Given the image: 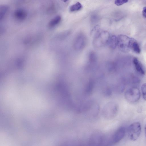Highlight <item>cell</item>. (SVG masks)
Returning a JSON list of instances; mask_svg holds the SVG:
<instances>
[{"label": "cell", "mask_w": 146, "mask_h": 146, "mask_svg": "<svg viewBox=\"0 0 146 146\" xmlns=\"http://www.w3.org/2000/svg\"><path fill=\"white\" fill-rule=\"evenodd\" d=\"M107 44L111 49H115L117 46V37L115 35L110 36Z\"/></svg>", "instance_id": "cell-10"}, {"label": "cell", "mask_w": 146, "mask_h": 146, "mask_svg": "<svg viewBox=\"0 0 146 146\" xmlns=\"http://www.w3.org/2000/svg\"><path fill=\"white\" fill-rule=\"evenodd\" d=\"M133 62L137 71L141 75H144L145 71L142 64L138 59L136 58H134Z\"/></svg>", "instance_id": "cell-8"}, {"label": "cell", "mask_w": 146, "mask_h": 146, "mask_svg": "<svg viewBox=\"0 0 146 146\" xmlns=\"http://www.w3.org/2000/svg\"><path fill=\"white\" fill-rule=\"evenodd\" d=\"M145 136L146 138V124L145 125Z\"/></svg>", "instance_id": "cell-19"}, {"label": "cell", "mask_w": 146, "mask_h": 146, "mask_svg": "<svg viewBox=\"0 0 146 146\" xmlns=\"http://www.w3.org/2000/svg\"><path fill=\"white\" fill-rule=\"evenodd\" d=\"M61 19V17L58 15L52 19L49 22L48 26L50 27H52L56 26L60 22Z\"/></svg>", "instance_id": "cell-13"}, {"label": "cell", "mask_w": 146, "mask_h": 146, "mask_svg": "<svg viewBox=\"0 0 146 146\" xmlns=\"http://www.w3.org/2000/svg\"><path fill=\"white\" fill-rule=\"evenodd\" d=\"M128 0H115L114 3L117 6H120L128 2Z\"/></svg>", "instance_id": "cell-17"}, {"label": "cell", "mask_w": 146, "mask_h": 146, "mask_svg": "<svg viewBox=\"0 0 146 146\" xmlns=\"http://www.w3.org/2000/svg\"><path fill=\"white\" fill-rule=\"evenodd\" d=\"M15 18L19 21L25 20L27 16V12L23 9H19L16 10L13 13Z\"/></svg>", "instance_id": "cell-7"}, {"label": "cell", "mask_w": 146, "mask_h": 146, "mask_svg": "<svg viewBox=\"0 0 146 146\" xmlns=\"http://www.w3.org/2000/svg\"><path fill=\"white\" fill-rule=\"evenodd\" d=\"M131 38L124 35H119L117 37V46L121 51L128 52L131 50Z\"/></svg>", "instance_id": "cell-2"}, {"label": "cell", "mask_w": 146, "mask_h": 146, "mask_svg": "<svg viewBox=\"0 0 146 146\" xmlns=\"http://www.w3.org/2000/svg\"><path fill=\"white\" fill-rule=\"evenodd\" d=\"M8 10V8L7 7L4 6L1 7L0 9V19H1L3 18L5 14L7 11Z\"/></svg>", "instance_id": "cell-15"}, {"label": "cell", "mask_w": 146, "mask_h": 146, "mask_svg": "<svg viewBox=\"0 0 146 146\" xmlns=\"http://www.w3.org/2000/svg\"><path fill=\"white\" fill-rule=\"evenodd\" d=\"M141 88L143 98L146 100V83H144L142 85Z\"/></svg>", "instance_id": "cell-16"}, {"label": "cell", "mask_w": 146, "mask_h": 146, "mask_svg": "<svg viewBox=\"0 0 146 146\" xmlns=\"http://www.w3.org/2000/svg\"><path fill=\"white\" fill-rule=\"evenodd\" d=\"M110 103H109L106 105L105 107L104 108L103 110L104 114L105 115L106 117L110 118V117L112 116V114L114 113L112 110H114V108L111 107L112 105H110Z\"/></svg>", "instance_id": "cell-11"}, {"label": "cell", "mask_w": 146, "mask_h": 146, "mask_svg": "<svg viewBox=\"0 0 146 146\" xmlns=\"http://www.w3.org/2000/svg\"><path fill=\"white\" fill-rule=\"evenodd\" d=\"M82 4L79 2L71 5L70 8V11L71 12L77 11L80 10L82 8Z\"/></svg>", "instance_id": "cell-14"}, {"label": "cell", "mask_w": 146, "mask_h": 146, "mask_svg": "<svg viewBox=\"0 0 146 146\" xmlns=\"http://www.w3.org/2000/svg\"><path fill=\"white\" fill-rule=\"evenodd\" d=\"M93 32H94L93 44L95 47L100 48L107 44L110 36L108 32L101 31L99 28H97L93 30Z\"/></svg>", "instance_id": "cell-1"}, {"label": "cell", "mask_w": 146, "mask_h": 146, "mask_svg": "<svg viewBox=\"0 0 146 146\" xmlns=\"http://www.w3.org/2000/svg\"><path fill=\"white\" fill-rule=\"evenodd\" d=\"M141 128L140 123L135 122L131 124L129 126L128 134L129 139L135 141L139 137L141 132Z\"/></svg>", "instance_id": "cell-3"}, {"label": "cell", "mask_w": 146, "mask_h": 146, "mask_svg": "<svg viewBox=\"0 0 146 146\" xmlns=\"http://www.w3.org/2000/svg\"><path fill=\"white\" fill-rule=\"evenodd\" d=\"M63 2H65L67 1L68 0H61Z\"/></svg>", "instance_id": "cell-20"}, {"label": "cell", "mask_w": 146, "mask_h": 146, "mask_svg": "<svg viewBox=\"0 0 146 146\" xmlns=\"http://www.w3.org/2000/svg\"><path fill=\"white\" fill-rule=\"evenodd\" d=\"M125 97L126 99L130 102H136L140 98V91L137 88H131L125 92Z\"/></svg>", "instance_id": "cell-4"}, {"label": "cell", "mask_w": 146, "mask_h": 146, "mask_svg": "<svg viewBox=\"0 0 146 146\" xmlns=\"http://www.w3.org/2000/svg\"><path fill=\"white\" fill-rule=\"evenodd\" d=\"M125 132V128L121 127L119 128L115 132L112 138V142L115 143L120 141L124 137Z\"/></svg>", "instance_id": "cell-6"}, {"label": "cell", "mask_w": 146, "mask_h": 146, "mask_svg": "<svg viewBox=\"0 0 146 146\" xmlns=\"http://www.w3.org/2000/svg\"><path fill=\"white\" fill-rule=\"evenodd\" d=\"M130 49L136 53L139 54L141 52V49L139 44L133 38H131Z\"/></svg>", "instance_id": "cell-9"}, {"label": "cell", "mask_w": 146, "mask_h": 146, "mask_svg": "<svg viewBox=\"0 0 146 146\" xmlns=\"http://www.w3.org/2000/svg\"><path fill=\"white\" fill-rule=\"evenodd\" d=\"M142 14L144 18H146V7H145L143 8Z\"/></svg>", "instance_id": "cell-18"}, {"label": "cell", "mask_w": 146, "mask_h": 146, "mask_svg": "<svg viewBox=\"0 0 146 146\" xmlns=\"http://www.w3.org/2000/svg\"><path fill=\"white\" fill-rule=\"evenodd\" d=\"M97 56L96 53L93 51L90 52L88 55V60L89 65H94L97 61Z\"/></svg>", "instance_id": "cell-12"}, {"label": "cell", "mask_w": 146, "mask_h": 146, "mask_svg": "<svg viewBox=\"0 0 146 146\" xmlns=\"http://www.w3.org/2000/svg\"><path fill=\"white\" fill-rule=\"evenodd\" d=\"M87 42V39L86 36L83 33L79 34L74 39V47L76 50H82L86 46Z\"/></svg>", "instance_id": "cell-5"}]
</instances>
